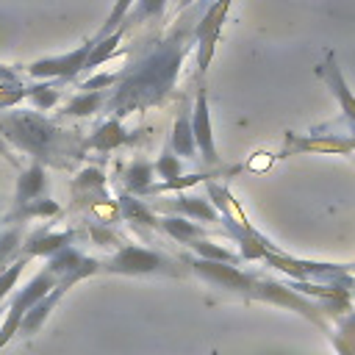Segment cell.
Here are the masks:
<instances>
[{
  "instance_id": "1",
  "label": "cell",
  "mask_w": 355,
  "mask_h": 355,
  "mask_svg": "<svg viewBox=\"0 0 355 355\" xmlns=\"http://www.w3.org/2000/svg\"><path fill=\"white\" fill-rule=\"evenodd\" d=\"M183 36L175 33L172 39L161 42L141 64L130 67L125 72V78L119 75V86L108 100V108L114 116H125L130 111L147 108L153 103H158L175 83L180 61H183Z\"/></svg>"
},
{
  "instance_id": "2",
  "label": "cell",
  "mask_w": 355,
  "mask_h": 355,
  "mask_svg": "<svg viewBox=\"0 0 355 355\" xmlns=\"http://www.w3.org/2000/svg\"><path fill=\"white\" fill-rule=\"evenodd\" d=\"M0 130L3 139L19 147L22 153H33L39 158L55 161V155H78L75 150L78 139L67 136L55 125H50L39 114H3L0 116Z\"/></svg>"
},
{
  "instance_id": "3",
  "label": "cell",
  "mask_w": 355,
  "mask_h": 355,
  "mask_svg": "<svg viewBox=\"0 0 355 355\" xmlns=\"http://www.w3.org/2000/svg\"><path fill=\"white\" fill-rule=\"evenodd\" d=\"M100 272H111V275H169V277H180L189 272V266L183 261L169 258L166 252L158 250H147L139 244H119L116 252L108 261H100Z\"/></svg>"
},
{
  "instance_id": "4",
  "label": "cell",
  "mask_w": 355,
  "mask_h": 355,
  "mask_svg": "<svg viewBox=\"0 0 355 355\" xmlns=\"http://www.w3.org/2000/svg\"><path fill=\"white\" fill-rule=\"evenodd\" d=\"M58 280H61V277L44 263V269H42L25 288H19V291L11 294V300L6 302V311H3V322H0V349H3V347L11 341V336L19 330V322H22V316H25V311L33 308L44 294H50Z\"/></svg>"
},
{
  "instance_id": "5",
  "label": "cell",
  "mask_w": 355,
  "mask_h": 355,
  "mask_svg": "<svg viewBox=\"0 0 355 355\" xmlns=\"http://www.w3.org/2000/svg\"><path fill=\"white\" fill-rule=\"evenodd\" d=\"M227 8H230V0H216L211 3V8L205 11V17L191 28V36L197 42V69H200V78L205 75L208 64H211V55H214V44L219 39V31H222V22L227 17Z\"/></svg>"
},
{
  "instance_id": "6",
  "label": "cell",
  "mask_w": 355,
  "mask_h": 355,
  "mask_svg": "<svg viewBox=\"0 0 355 355\" xmlns=\"http://www.w3.org/2000/svg\"><path fill=\"white\" fill-rule=\"evenodd\" d=\"M92 47H94V39L86 42V44H80L72 53L58 55V58H39V61L28 64V72L33 78H44V80H55V78L58 80H69V78H75L78 72L86 69V58H89Z\"/></svg>"
},
{
  "instance_id": "7",
  "label": "cell",
  "mask_w": 355,
  "mask_h": 355,
  "mask_svg": "<svg viewBox=\"0 0 355 355\" xmlns=\"http://www.w3.org/2000/svg\"><path fill=\"white\" fill-rule=\"evenodd\" d=\"M191 133H194V141H197V150H200L202 161L205 164H219V155H216V147H214V133H211V108H208L202 80L197 86V100H194V111H191Z\"/></svg>"
},
{
  "instance_id": "8",
  "label": "cell",
  "mask_w": 355,
  "mask_h": 355,
  "mask_svg": "<svg viewBox=\"0 0 355 355\" xmlns=\"http://www.w3.org/2000/svg\"><path fill=\"white\" fill-rule=\"evenodd\" d=\"M75 239V230H61V233H55V230H47V227H42V230H36V233H31L28 239H25V244H22V258H36V255H55L58 250H64V247H69V241Z\"/></svg>"
},
{
  "instance_id": "9",
  "label": "cell",
  "mask_w": 355,
  "mask_h": 355,
  "mask_svg": "<svg viewBox=\"0 0 355 355\" xmlns=\"http://www.w3.org/2000/svg\"><path fill=\"white\" fill-rule=\"evenodd\" d=\"M47 191V178H44V166L36 161L31 164L28 169H22V175L17 178V191H14V202L17 205H25V202H33L39 197H44Z\"/></svg>"
},
{
  "instance_id": "10",
  "label": "cell",
  "mask_w": 355,
  "mask_h": 355,
  "mask_svg": "<svg viewBox=\"0 0 355 355\" xmlns=\"http://www.w3.org/2000/svg\"><path fill=\"white\" fill-rule=\"evenodd\" d=\"M169 150H172L178 158H200V155H197V141H194V133H191V111H189V108H180V114H178V119H175L172 139H169Z\"/></svg>"
},
{
  "instance_id": "11",
  "label": "cell",
  "mask_w": 355,
  "mask_h": 355,
  "mask_svg": "<svg viewBox=\"0 0 355 355\" xmlns=\"http://www.w3.org/2000/svg\"><path fill=\"white\" fill-rule=\"evenodd\" d=\"M153 164L144 158H136L133 164L125 166L122 172V189L125 194H153Z\"/></svg>"
},
{
  "instance_id": "12",
  "label": "cell",
  "mask_w": 355,
  "mask_h": 355,
  "mask_svg": "<svg viewBox=\"0 0 355 355\" xmlns=\"http://www.w3.org/2000/svg\"><path fill=\"white\" fill-rule=\"evenodd\" d=\"M155 208H161V211H178V214H186V216H197L202 222H222L219 211L208 200H202V197H178L172 202H155Z\"/></svg>"
},
{
  "instance_id": "13",
  "label": "cell",
  "mask_w": 355,
  "mask_h": 355,
  "mask_svg": "<svg viewBox=\"0 0 355 355\" xmlns=\"http://www.w3.org/2000/svg\"><path fill=\"white\" fill-rule=\"evenodd\" d=\"M125 141H128V133H125L122 122H119L116 116H111V119H105V122L86 139V147L108 153V150H116V147L125 144Z\"/></svg>"
},
{
  "instance_id": "14",
  "label": "cell",
  "mask_w": 355,
  "mask_h": 355,
  "mask_svg": "<svg viewBox=\"0 0 355 355\" xmlns=\"http://www.w3.org/2000/svg\"><path fill=\"white\" fill-rule=\"evenodd\" d=\"M158 227L164 233H169L175 241H180V244H191V241H200V239L208 236L205 227H200V225H194V222H189L183 216H164V219H158Z\"/></svg>"
},
{
  "instance_id": "15",
  "label": "cell",
  "mask_w": 355,
  "mask_h": 355,
  "mask_svg": "<svg viewBox=\"0 0 355 355\" xmlns=\"http://www.w3.org/2000/svg\"><path fill=\"white\" fill-rule=\"evenodd\" d=\"M61 208L53 202V200H44V197H39V200H33V202H25V205H17V211H11L8 214V225L11 222H17V225H22V222H28V219H44V216H55Z\"/></svg>"
},
{
  "instance_id": "16",
  "label": "cell",
  "mask_w": 355,
  "mask_h": 355,
  "mask_svg": "<svg viewBox=\"0 0 355 355\" xmlns=\"http://www.w3.org/2000/svg\"><path fill=\"white\" fill-rule=\"evenodd\" d=\"M330 341L338 349V355H355V313L344 311L338 319V327L330 330Z\"/></svg>"
},
{
  "instance_id": "17",
  "label": "cell",
  "mask_w": 355,
  "mask_h": 355,
  "mask_svg": "<svg viewBox=\"0 0 355 355\" xmlns=\"http://www.w3.org/2000/svg\"><path fill=\"white\" fill-rule=\"evenodd\" d=\"M164 8H166V0H136L133 8H130V14H128L125 22L119 25V33H125L128 28H136V25H141V22H147V19L161 17Z\"/></svg>"
},
{
  "instance_id": "18",
  "label": "cell",
  "mask_w": 355,
  "mask_h": 355,
  "mask_svg": "<svg viewBox=\"0 0 355 355\" xmlns=\"http://www.w3.org/2000/svg\"><path fill=\"white\" fill-rule=\"evenodd\" d=\"M119 211L128 222H136L144 227H158V219L153 216V211L141 200H136L133 194H119Z\"/></svg>"
},
{
  "instance_id": "19",
  "label": "cell",
  "mask_w": 355,
  "mask_h": 355,
  "mask_svg": "<svg viewBox=\"0 0 355 355\" xmlns=\"http://www.w3.org/2000/svg\"><path fill=\"white\" fill-rule=\"evenodd\" d=\"M103 105V94L100 92H78L67 105H64V116H89L94 111H100Z\"/></svg>"
},
{
  "instance_id": "20",
  "label": "cell",
  "mask_w": 355,
  "mask_h": 355,
  "mask_svg": "<svg viewBox=\"0 0 355 355\" xmlns=\"http://www.w3.org/2000/svg\"><path fill=\"white\" fill-rule=\"evenodd\" d=\"M22 227L14 225V227H6L0 233V269H6L8 263L17 261V252L22 250Z\"/></svg>"
},
{
  "instance_id": "21",
  "label": "cell",
  "mask_w": 355,
  "mask_h": 355,
  "mask_svg": "<svg viewBox=\"0 0 355 355\" xmlns=\"http://www.w3.org/2000/svg\"><path fill=\"white\" fill-rule=\"evenodd\" d=\"M133 3H136V0H116V3H114V8H111V14H108V19H105V25H103V28L97 31L94 42H100V39H105V36L116 33V31H119V25L125 22V17L130 14Z\"/></svg>"
},
{
  "instance_id": "22",
  "label": "cell",
  "mask_w": 355,
  "mask_h": 355,
  "mask_svg": "<svg viewBox=\"0 0 355 355\" xmlns=\"http://www.w3.org/2000/svg\"><path fill=\"white\" fill-rule=\"evenodd\" d=\"M25 97H28L39 111H50V108L55 105V100L61 97V92L55 89V83H42V86L25 89Z\"/></svg>"
},
{
  "instance_id": "23",
  "label": "cell",
  "mask_w": 355,
  "mask_h": 355,
  "mask_svg": "<svg viewBox=\"0 0 355 355\" xmlns=\"http://www.w3.org/2000/svg\"><path fill=\"white\" fill-rule=\"evenodd\" d=\"M153 169L158 172V178H164V183H172V180H178V178H183V161L169 150H164V155L153 164Z\"/></svg>"
},
{
  "instance_id": "24",
  "label": "cell",
  "mask_w": 355,
  "mask_h": 355,
  "mask_svg": "<svg viewBox=\"0 0 355 355\" xmlns=\"http://www.w3.org/2000/svg\"><path fill=\"white\" fill-rule=\"evenodd\" d=\"M25 261H28V258H17V261H14V263H8L6 269H0V305L6 302V297L11 294V288L17 286V280H19L22 269H25Z\"/></svg>"
},
{
  "instance_id": "25",
  "label": "cell",
  "mask_w": 355,
  "mask_h": 355,
  "mask_svg": "<svg viewBox=\"0 0 355 355\" xmlns=\"http://www.w3.org/2000/svg\"><path fill=\"white\" fill-rule=\"evenodd\" d=\"M0 155H3L6 161H11V164L17 166V158H14V153H11V147H8V141L3 139V133H0Z\"/></svg>"
},
{
  "instance_id": "26",
  "label": "cell",
  "mask_w": 355,
  "mask_h": 355,
  "mask_svg": "<svg viewBox=\"0 0 355 355\" xmlns=\"http://www.w3.org/2000/svg\"><path fill=\"white\" fill-rule=\"evenodd\" d=\"M189 3H194V0H180V8H186Z\"/></svg>"
},
{
  "instance_id": "27",
  "label": "cell",
  "mask_w": 355,
  "mask_h": 355,
  "mask_svg": "<svg viewBox=\"0 0 355 355\" xmlns=\"http://www.w3.org/2000/svg\"><path fill=\"white\" fill-rule=\"evenodd\" d=\"M3 311H6V302H3V305H0V319H3Z\"/></svg>"
}]
</instances>
